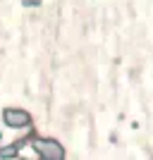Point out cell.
<instances>
[{
  "label": "cell",
  "mask_w": 153,
  "mask_h": 160,
  "mask_svg": "<svg viewBox=\"0 0 153 160\" xmlns=\"http://www.w3.org/2000/svg\"><path fill=\"white\" fill-rule=\"evenodd\" d=\"M41 0H24V5H38Z\"/></svg>",
  "instance_id": "cell-4"
},
{
  "label": "cell",
  "mask_w": 153,
  "mask_h": 160,
  "mask_svg": "<svg viewBox=\"0 0 153 160\" xmlns=\"http://www.w3.org/2000/svg\"><path fill=\"white\" fill-rule=\"evenodd\" d=\"M31 146L41 155V160H65V148L55 139H33Z\"/></svg>",
  "instance_id": "cell-1"
},
{
  "label": "cell",
  "mask_w": 153,
  "mask_h": 160,
  "mask_svg": "<svg viewBox=\"0 0 153 160\" xmlns=\"http://www.w3.org/2000/svg\"><path fill=\"white\" fill-rule=\"evenodd\" d=\"M19 143L14 141V143H10V146H5V148H0V160H12V158H17V153H19Z\"/></svg>",
  "instance_id": "cell-3"
},
{
  "label": "cell",
  "mask_w": 153,
  "mask_h": 160,
  "mask_svg": "<svg viewBox=\"0 0 153 160\" xmlns=\"http://www.w3.org/2000/svg\"><path fill=\"white\" fill-rule=\"evenodd\" d=\"M3 120H5L7 127L22 129V127H29V124H31V115L19 110V108H7L5 112H3Z\"/></svg>",
  "instance_id": "cell-2"
}]
</instances>
